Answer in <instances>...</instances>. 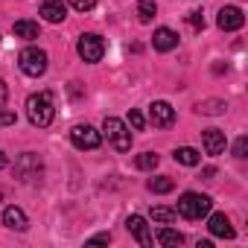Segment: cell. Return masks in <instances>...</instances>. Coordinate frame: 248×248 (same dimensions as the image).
I'll use <instances>...</instances> for the list:
<instances>
[{
    "label": "cell",
    "instance_id": "1",
    "mask_svg": "<svg viewBox=\"0 0 248 248\" xmlns=\"http://www.w3.org/2000/svg\"><path fill=\"white\" fill-rule=\"evenodd\" d=\"M27 117H30L32 126L47 129L50 123H53V117H56L53 93H50V91H38V93H32V96L27 99Z\"/></svg>",
    "mask_w": 248,
    "mask_h": 248
},
{
    "label": "cell",
    "instance_id": "2",
    "mask_svg": "<svg viewBox=\"0 0 248 248\" xmlns=\"http://www.w3.org/2000/svg\"><path fill=\"white\" fill-rule=\"evenodd\" d=\"M102 135L108 138V143H111L117 152H129V149H132V132H129L126 123L117 120V117H105V123H102Z\"/></svg>",
    "mask_w": 248,
    "mask_h": 248
},
{
    "label": "cell",
    "instance_id": "3",
    "mask_svg": "<svg viewBox=\"0 0 248 248\" xmlns=\"http://www.w3.org/2000/svg\"><path fill=\"white\" fill-rule=\"evenodd\" d=\"M18 67H21L27 76L38 79V76H44V70H47V53H44L41 47H27V50L18 53Z\"/></svg>",
    "mask_w": 248,
    "mask_h": 248
},
{
    "label": "cell",
    "instance_id": "4",
    "mask_svg": "<svg viewBox=\"0 0 248 248\" xmlns=\"http://www.w3.org/2000/svg\"><path fill=\"white\" fill-rule=\"evenodd\" d=\"M210 204L213 202L207 196H202V193H184L178 199V210L175 213H181L184 219H202V216L210 213Z\"/></svg>",
    "mask_w": 248,
    "mask_h": 248
},
{
    "label": "cell",
    "instance_id": "5",
    "mask_svg": "<svg viewBox=\"0 0 248 248\" xmlns=\"http://www.w3.org/2000/svg\"><path fill=\"white\" fill-rule=\"evenodd\" d=\"M76 53H79L82 62L96 64V62L102 59V53H105V41H102L99 35H93V32H85V35L79 38V44H76Z\"/></svg>",
    "mask_w": 248,
    "mask_h": 248
},
{
    "label": "cell",
    "instance_id": "6",
    "mask_svg": "<svg viewBox=\"0 0 248 248\" xmlns=\"http://www.w3.org/2000/svg\"><path fill=\"white\" fill-rule=\"evenodd\" d=\"M70 143L76 146V149H96L99 143H102V135L93 129V126H73L70 129Z\"/></svg>",
    "mask_w": 248,
    "mask_h": 248
},
{
    "label": "cell",
    "instance_id": "7",
    "mask_svg": "<svg viewBox=\"0 0 248 248\" xmlns=\"http://www.w3.org/2000/svg\"><path fill=\"white\" fill-rule=\"evenodd\" d=\"M149 120H152V126H155V129H170L172 123H175V108H172L170 102L158 99V102L149 105Z\"/></svg>",
    "mask_w": 248,
    "mask_h": 248
},
{
    "label": "cell",
    "instance_id": "8",
    "mask_svg": "<svg viewBox=\"0 0 248 248\" xmlns=\"http://www.w3.org/2000/svg\"><path fill=\"white\" fill-rule=\"evenodd\" d=\"M15 172H18L21 181H35V178L41 175V161H38V155H35V152H24V155L18 158V164H15Z\"/></svg>",
    "mask_w": 248,
    "mask_h": 248
},
{
    "label": "cell",
    "instance_id": "9",
    "mask_svg": "<svg viewBox=\"0 0 248 248\" xmlns=\"http://www.w3.org/2000/svg\"><path fill=\"white\" fill-rule=\"evenodd\" d=\"M126 228H129V233H132V236H135L143 248L155 245L152 231H149V225H146V219H143V216H129V219H126Z\"/></svg>",
    "mask_w": 248,
    "mask_h": 248
},
{
    "label": "cell",
    "instance_id": "10",
    "mask_svg": "<svg viewBox=\"0 0 248 248\" xmlns=\"http://www.w3.org/2000/svg\"><path fill=\"white\" fill-rule=\"evenodd\" d=\"M216 24H219V30L233 32V30H239V27L245 24V15H242V9H236V6H225V9H219Z\"/></svg>",
    "mask_w": 248,
    "mask_h": 248
},
{
    "label": "cell",
    "instance_id": "11",
    "mask_svg": "<svg viewBox=\"0 0 248 248\" xmlns=\"http://www.w3.org/2000/svg\"><path fill=\"white\" fill-rule=\"evenodd\" d=\"M202 143H204V152H207V155H219V152H225V146H228L225 132H219V129H204V132H202Z\"/></svg>",
    "mask_w": 248,
    "mask_h": 248
},
{
    "label": "cell",
    "instance_id": "12",
    "mask_svg": "<svg viewBox=\"0 0 248 248\" xmlns=\"http://www.w3.org/2000/svg\"><path fill=\"white\" fill-rule=\"evenodd\" d=\"M152 47H155L158 53H170V50L178 47V35H175L170 27H161V30H155V35H152Z\"/></svg>",
    "mask_w": 248,
    "mask_h": 248
},
{
    "label": "cell",
    "instance_id": "13",
    "mask_svg": "<svg viewBox=\"0 0 248 248\" xmlns=\"http://www.w3.org/2000/svg\"><path fill=\"white\" fill-rule=\"evenodd\" d=\"M41 18L47 24H62L67 18V6L62 3V0H44L41 3Z\"/></svg>",
    "mask_w": 248,
    "mask_h": 248
},
{
    "label": "cell",
    "instance_id": "14",
    "mask_svg": "<svg viewBox=\"0 0 248 248\" xmlns=\"http://www.w3.org/2000/svg\"><path fill=\"white\" fill-rule=\"evenodd\" d=\"M3 225L9 228V231H27L30 228V222H27V213L21 210V207H6L3 210Z\"/></svg>",
    "mask_w": 248,
    "mask_h": 248
},
{
    "label": "cell",
    "instance_id": "15",
    "mask_svg": "<svg viewBox=\"0 0 248 248\" xmlns=\"http://www.w3.org/2000/svg\"><path fill=\"white\" fill-rule=\"evenodd\" d=\"M207 228H210V233L219 236V239H231V236H233V228H231V222H228L225 213H213V216L207 219Z\"/></svg>",
    "mask_w": 248,
    "mask_h": 248
},
{
    "label": "cell",
    "instance_id": "16",
    "mask_svg": "<svg viewBox=\"0 0 248 248\" xmlns=\"http://www.w3.org/2000/svg\"><path fill=\"white\" fill-rule=\"evenodd\" d=\"M12 32H15L18 38H24V41H32V38L41 35V30H38L35 21H15V24H12Z\"/></svg>",
    "mask_w": 248,
    "mask_h": 248
},
{
    "label": "cell",
    "instance_id": "17",
    "mask_svg": "<svg viewBox=\"0 0 248 248\" xmlns=\"http://www.w3.org/2000/svg\"><path fill=\"white\" fill-rule=\"evenodd\" d=\"M155 239H158V245H167V248H178V245L184 242V233H178V231H172V228H161Z\"/></svg>",
    "mask_w": 248,
    "mask_h": 248
},
{
    "label": "cell",
    "instance_id": "18",
    "mask_svg": "<svg viewBox=\"0 0 248 248\" xmlns=\"http://www.w3.org/2000/svg\"><path fill=\"white\" fill-rule=\"evenodd\" d=\"M175 161L184 164V167H196V164L202 161V155H199L193 146H181V149H175Z\"/></svg>",
    "mask_w": 248,
    "mask_h": 248
},
{
    "label": "cell",
    "instance_id": "19",
    "mask_svg": "<svg viewBox=\"0 0 248 248\" xmlns=\"http://www.w3.org/2000/svg\"><path fill=\"white\" fill-rule=\"evenodd\" d=\"M146 187H149L152 193H172V190H175V181L167 178V175H158V178H149Z\"/></svg>",
    "mask_w": 248,
    "mask_h": 248
},
{
    "label": "cell",
    "instance_id": "20",
    "mask_svg": "<svg viewBox=\"0 0 248 248\" xmlns=\"http://www.w3.org/2000/svg\"><path fill=\"white\" fill-rule=\"evenodd\" d=\"M149 216H152V219H155L158 225H172L178 213H175L172 207H152V213H149Z\"/></svg>",
    "mask_w": 248,
    "mask_h": 248
},
{
    "label": "cell",
    "instance_id": "21",
    "mask_svg": "<svg viewBox=\"0 0 248 248\" xmlns=\"http://www.w3.org/2000/svg\"><path fill=\"white\" fill-rule=\"evenodd\" d=\"M155 15H158V6H155V0H140V3H138V18H140L143 24H149Z\"/></svg>",
    "mask_w": 248,
    "mask_h": 248
},
{
    "label": "cell",
    "instance_id": "22",
    "mask_svg": "<svg viewBox=\"0 0 248 248\" xmlns=\"http://www.w3.org/2000/svg\"><path fill=\"white\" fill-rule=\"evenodd\" d=\"M196 111L199 114H222L225 111V102L222 99H204V102L196 105Z\"/></svg>",
    "mask_w": 248,
    "mask_h": 248
},
{
    "label": "cell",
    "instance_id": "23",
    "mask_svg": "<svg viewBox=\"0 0 248 248\" xmlns=\"http://www.w3.org/2000/svg\"><path fill=\"white\" fill-rule=\"evenodd\" d=\"M158 164H161V158H158L155 152H143V155H138V161H135L138 170H155Z\"/></svg>",
    "mask_w": 248,
    "mask_h": 248
},
{
    "label": "cell",
    "instance_id": "24",
    "mask_svg": "<svg viewBox=\"0 0 248 248\" xmlns=\"http://www.w3.org/2000/svg\"><path fill=\"white\" fill-rule=\"evenodd\" d=\"M129 126H132L135 132H140V129L146 126V120H143V114H140L138 108H132V111H129Z\"/></svg>",
    "mask_w": 248,
    "mask_h": 248
},
{
    "label": "cell",
    "instance_id": "25",
    "mask_svg": "<svg viewBox=\"0 0 248 248\" xmlns=\"http://www.w3.org/2000/svg\"><path fill=\"white\" fill-rule=\"evenodd\" d=\"M187 24H190L193 30H204V15H202L199 9H193V12L187 15Z\"/></svg>",
    "mask_w": 248,
    "mask_h": 248
},
{
    "label": "cell",
    "instance_id": "26",
    "mask_svg": "<svg viewBox=\"0 0 248 248\" xmlns=\"http://www.w3.org/2000/svg\"><path fill=\"white\" fill-rule=\"evenodd\" d=\"M70 6H73L76 12H91V9L96 6V0H70Z\"/></svg>",
    "mask_w": 248,
    "mask_h": 248
},
{
    "label": "cell",
    "instance_id": "27",
    "mask_svg": "<svg viewBox=\"0 0 248 248\" xmlns=\"http://www.w3.org/2000/svg\"><path fill=\"white\" fill-rule=\"evenodd\" d=\"M245 152H248V138H239L233 143V158H245Z\"/></svg>",
    "mask_w": 248,
    "mask_h": 248
},
{
    "label": "cell",
    "instance_id": "28",
    "mask_svg": "<svg viewBox=\"0 0 248 248\" xmlns=\"http://www.w3.org/2000/svg\"><path fill=\"white\" fill-rule=\"evenodd\" d=\"M15 111H0V129H3V126H15Z\"/></svg>",
    "mask_w": 248,
    "mask_h": 248
},
{
    "label": "cell",
    "instance_id": "29",
    "mask_svg": "<svg viewBox=\"0 0 248 248\" xmlns=\"http://www.w3.org/2000/svg\"><path fill=\"white\" fill-rule=\"evenodd\" d=\"M88 242H91V245H99V242H111V233H96V236H91Z\"/></svg>",
    "mask_w": 248,
    "mask_h": 248
},
{
    "label": "cell",
    "instance_id": "30",
    "mask_svg": "<svg viewBox=\"0 0 248 248\" xmlns=\"http://www.w3.org/2000/svg\"><path fill=\"white\" fill-rule=\"evenodd\" d=\"M6 96H9V88H6V82H3V79H0V105L6 102Z\"/></svg>",
    "mask_w": 248,
    "mask_h": 248
},
{
    "label": "cell",
    "instance_id": "31",
    "mask_svg": "<svg viewBox=\"0 0 248 248\" xmlns=\"http://www.w3.org/2000/svg\"><path fill=\"white\" fill-rule=\"evenodd\" d=\"M213 175H216V170H213V167H204V170H202V178H213Z\"/></svg>",
    "mask_w": 248,
    "mask_h": 248
},
{
    "label": "cell",
    "instance_id": "32",
    "mask_svg": "<svg viewBox=\"0 0 248 248\" xmlns=\"http://www.w3.org/2000/svg\"><path fill=\"white\" fill-rule=\"evenodd\" d=\"M3 167H9V158H6V152H0V170Z\"/></svg>",
    "mask_w": 248,
    "mask_h": 248
},
{
    "label": "cell",
    "instance_id": "33",
    "mask_svg": "<svg viewBox=\"0 0 248 248\" xmlns=\"http://www.w3.org/2000/svg\"><path fill=\"white\" fill-rule=\"evenodd\" d=\"M0 202H3V190H0Z\"/></svg>",
    "mask_w": 248,
    "mask_h": 248
}]
</instances>
